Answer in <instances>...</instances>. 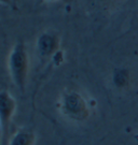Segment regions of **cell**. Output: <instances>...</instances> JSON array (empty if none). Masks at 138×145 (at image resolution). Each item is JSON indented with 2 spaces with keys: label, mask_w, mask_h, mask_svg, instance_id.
I'll return each mask as SVG.
<instances>
[{
  "label": "cell",
  "mask_w": 138,
  "mask_h": 145,
  "mask_svg": "<svg viewBox=\"0 0 138 145\" xmlns=\"http://www.w3.org/2000/svg\"><path fill=\"white\" fill-rule=\"evenodd\" d=\"M8 69L12 82L20 93H24L29 71V55L23 41H17L11 48L8 56Z\"/></svg>",
  "instance_id": "1"
},
{
  "label": "cell",
  "mask_w": 138,
  "mask_h": 145,
  "mask_svg": "<svg viewBox=\"0 0 138 145\" xmlns=\"http://www.w3.org/2000/svg\"><path fill=\"white\" fill-rule=\"evenodd\" d=\"M58 109L64 117L76 123H82L90 116L87 101L77 90H67L61 93Z\"/></svg>",
  "instance_id": "2"
},
{
  "label": "cell",
  "mask_w": 138,
  "mask_h": 145,
  "mask_svg": "<svg viewBox=\"0 0 138 145\" xmlns=\"http://www.w3.org/2000/svg\"><path fill=\"white\" fill-rule=\"evenodd\" d=\"M16 101L14 97L8 90L0 91V131L2 137V143L7 145L9 129H10L11 121L15 114Z\"/></svg>",
  "instance_id": "3"
},
{
  "label": "cell",
  "mask_w": 138,
  "mask_h": 145,
  "mask_svg": "<svg viewBox=\"0 0 138 145\" xmlns=\"http://www.w3.org/2000/svg\"><path fill=\"white\" fill-rule=\"evenodd\" d=\"M61 45V38L56 32L46 30L40 33L36 41V51L41 59L52 58L58 51Z\"/></svg>",
  "instance_id": "4"
},
{
  "label": "cell",
  "mask_w": 138,
  "mask_h": 145,
  "mask_svg": "<svg viewBox=\"0 0 138 145\" xmlns=\"http://www.w3.org/2000/svg\"><path fill=\"white\" fill-rule=\"evenodd\" d=\"M7 145H36V133L28 127H23L14 132Z\"/></svg>",
  "instance_id": "5"
},
{
  "label": "cell",
  "mask_w": 138,
  "mask_h": 145,
  "mask_svg": "<svg viewBox=\"0 0 138 145\" xmlns=\"http://www.w3.org/2000/svg\"><path fill=\"white\" fill-rule=\"evenodd\" d=\"M129 82V73L124 68H118L113 71L112 74V83L116 87L124 88L127 86Z\"/></svg>",
  "instance_id": "6"
},
{
  "label": "cell",
  "mask_w": 138,
  "mask_h": 145,
  "mask_svg": "<svg viewBox=\"0 0 138 145\" xmlns=\"http://www.w3.org/2000/svg\"><path fill=\"white\" fill-rule=\"evenodd\" d=\"M87 3L96 10L109 11L113 10L118 7L123 0H86Z\"/></svg>",
  "instance_id": "7"
},
{
  "label": "cell",
  "mask_w": 138,
  "mask_h": 145,
  "mask_svg": "<svg viewBox=\"0 0 138 145\" xmlns=\"http://www.w3.org/2000/svg\"><path fill=\"white\" fill-rule=\"evenodd\" d=\"M0 3H1V5H12L13 0H0Z\"/></svg>",
  "instance_id": "8"
},
{
  "label": "cell",
  "mask_w": 138,
  "mask_h": 145,
  "mask_svg": "<svg viewBox=\"0 0 138 145\" xmlns=\"http://www.w3.org/2000/svg\"><path fill=\"white\" fill-rule=\"evenodd\" d=\"M40 1H43V2H56L57 0H40Z\"/></svg>",
  "instance_id": "9"
}]
</instances>
